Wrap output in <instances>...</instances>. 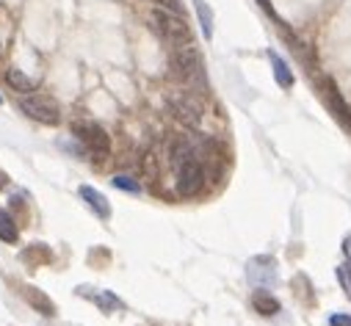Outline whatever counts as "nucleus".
<instances>
[{
	"label": "nucleus",
	"mask_w": 351,
	"mask_h": 326,
	"mask_svg": "<svg viewBox=\"0 0 351 326\" xmlns=\"http://www.w3.org/2000/svg\"><path fill=\"white\" fill-rule=\"evenodd\" d=\"M343 255L351 260V235H346V240H343Z\"/></svg>",
	"instance_id": "obj_22"
},
{
	"label": "nucleus",
	"mask_w": 351,
	"mask_h": 326,
	"mask_svg": "<svg viewBox=\"0 0 351 326\" xmlns=\"http://www.w3.org/2000/svg\"><path fill=\"white\" fill-rule=\"evenodd\" d=\"M246 277H249V282L254 285V288H271V285H277V260L274 258H269V255H257V258H252L249 263H246Z\"/></svg>",
	"instance_id": "obj_6"
},
{
	"label": "nucleus",
	"mask_w": 351,
	"mask_h": 326,
	"mask_svg": "<svg viewBox=\"0 0 351 326\" xmlns=\"http://www.w3.org/2000/svg\"><path fill=\"white\" fill-rule=\"evenodd\" d=\"M0 240H6V243L20 240V227H17V221L9 210H0Z\"/></svg>",
	"instance_id": "obj_14"
},
{
	"label": "nucleus",
	"mask_w": 351,
	"mask_h": 326,
	"mask_svg": "<svg viewBox=\"0 0 351 326\" xmlns=\"http://www.w3.org/2000/svg\"><path fill=\"white\" fill-rule=\"evenodd\" d=\"M6 80H9V86L14 89V92H20V95H31L34 92V80L25 75V72H20V69H6Z\"/></svg>",
	"instance_id": "obj_16"
},
{
	"label": "nucleus",
	"mask_w": 351,
	"mask_h": 326,
	"mask_svg": "<svg viewBox=\"0 0 351 326\" xmlns=\"http://www.w3.org/2000/svg\"><path fill=\"white\" fill-rule=\"evenodd\" d=\"M111 183H114V188H122V191H130V194H138L141 191L138 180H133L130 175H117Z\"/></svg>",
	"instance_id": "obj_18"
},
{
	"label": "nucleus",
	"mask_w": 351,
	"mask_h": 326,
	"mask_svg": "<svg viewBox=\"0 0 351 326\" xmlns=\"http://www.w3.org/2000/svg\"><path fill=\"white\" fill-rule=\"evenodd\" d=\"M23 260L28 263V266H50L53 263V252H50V247H45V243H34V247H28L25 252H23Z\"/></svg>",
	"instance_id": "obj_13"
},
{
	"label": "nucleus",
	"mask_w": 351,
	"mask_h": 326,
	"mask_svg": "<svg viewBox=\"0 0 351 326\" xmlns=\"http://www.w3.org/2000/svg\"><path fill=\"white\" fill-rule=\"evenodd\" d=\"M269 58H271V66H274V77H277V84L282 86V89H291L293 86V72H291V66L282 61V55L280 53H274V50H269Z\"/></svg>",
	"instance_id": "obj_12"
},
{
	"label": "nucleus",
	"mask_w": 351,
	"mask_h": 326,
	"mask_svg": "<svg viewBox=\"0 0 351 326\" xmlns=\"http://www.w3.org/2000/svg\"><path fill=\"white\" fill-rule=\"evenodd\" d=\"M77 194H80V199H83L86 205H89L100 218H106V221L111 218V202H108L97 188H92V186H80V188H77Z\"/></svg>",
	"instance_id": "obj_10"
},
{
	"label": "nucleus",
	"mask_w": 351,
	"mask_h": 326,
	"mask_svg": "<svg viewBox=\"0 0 351 326\" xmlns=\"http://www.w3.org/2000/svg\"><path fill=\"white\" fill-rule=\"evenodd\" d=\"M0 103H3V97H0Z\"/></svg>",
	"instance_id": "obj_24"
},
{
	"label": "nucleus",
	"mask_w": 351,
	"mask_h": 326,
	"mask_svg": "<svg viewBox=\"0 0 351 326\" xmlns=\"http://www.w3.org/2000/svg\"><path fill=\"white\" fill-rule=\"evenodd\" d=\"M20 111L42 125H58L61 122V108L53 97H45V95H28L20 100Z\"/></svg>",
	"instance_id": "obj_4"
},
{
	"label": "nucleus",
	"mask_w": 351,
	"mask_h": 326,
	"mask_svg": "<svg viewBox=\"0 0 351 326\" xmlns=\"http://www.w3.org/2000/svg\"><path fill=\"white\" fill-rule=\"evenodd\" d=\"M321 95H324V103H326V108L332 111V116H335L346 130H351V105L343 100V95H340V89L335 86L332 77H324V80H321Z\"/></svg>",
	"instance_id": "obj_7"
},
{
	"label": "nucleus",
	"mask_w": 351,
	"mask_h": 326,
	"mask_svg": "<svg viewBox=\"0 0 351 326\" xmlns=\"http://www.w3.org/2000/svg\"><path fill=\"white\" fill-rule=\"evenodd\" d=\"M72 136L80 141V147L86 152L95 155V158H108L111 155V138L95 122H72Z\"/></svg>",
	"instance_id": "obj_3"
},
{
	"label": "nucleus",
	"mask_w": 351,
	"mask_h": 326,
	"mask_svg": "<svg viewBox=\"0 0 351 326\" xmlns=\"http://www.w3.org/2000/svg\"><path fill=\"white\" fill-rule=\"evenodd\" d=\"M337 279L343 282V290L351 296V260H348L346 266H340V268H337Z\"/></svg>",
	"instance_id": "obj_19"
},
{
	"label": "nucleus",
	"mask_w": 351,
	"mask_h": 326,
	"mask_svg": "<svg viewBox=\"0 0 351 326\" xmlns=\"http://www.w3.org/2000/svg\"><path fill=\"white\" fill-rule=\"evenodd\" d=\"M20 296H23L36 312H42V315H56V301H53L47 293H42L39 288H34V285H20Z\"/></svg>",
	"instance_id": "obj_9"
},
{
	"label": "nucleus",
	"mask_w": 351,
	"mask_h": 326,
	"mask_svg": "<svg viewBox=\"0 0 351 326\" xmlns=\"http://www.w3.org/2000/svg\"><path fill=\"white\" fill-rule=\"evenodd\" d=\"M194 9H197V17H199L205 39H213V12H210V6L205 3V0H194Z\"/></svg>",
	"instance_id": "obj_17"
},
{
	"label": "nucleus",
	"mask_w": 351,
	"mask_h": 326,
	"mask_svg": "<svg viewBox=\"0 0 351 326\" xmlns=\"http://www.w3.org/2000/svg\"><path fill=\"white\" fill-rule=\"evenodd\" d=\"M174 172H178V194L180 197H197V194H202V188H205V169H202V160L199 158L183 160Z\"/></svg>",
	"instance_id": "obj_5"
},
{
	"label": "nucleus",
	"mask_w": 351,
	"mask_h": 326,
	"mask_svg": "<svg viewBox=\"0 0 351 326\" xmlns=\"http://www.w3.org/2000/svg\"><path fill=\"white\" fill-rule=\"evenodd\" d=\"M160 6L169 9V12H174V14H183V6L178 3V0H160Z\"/></svg>",
	"instance_id": "obj_21"
},
{
	"label": "nucleus",
	"mask_w": 351,
	"mask_h": 326,
	"mask_svg": "<svg viewBox=\"0 0 351 326\" xmlns=\"http://www.w3.org/2000/svg\"><path fill=\"white\" fill-rule=\"evenodd\" d=\"M252 307H254L260 315H266V318H271V315L280 312V301H277L269 290H263V288H254V293H252Z\"/></svg>",
	"instance_id": "obj_11"
},
{
	"label": "nucleus",
	"mask_w": 351,
	"mask_h": 326,
	"mask_svg": "<svg viewBox=\"0 0 351 326\" xmlns=\"http://www.w3.org/2000/svg\"><path fill=\"white\" fill-rule=\"evenodd\" d=\"M77 293H80L83 299L95 301L106 315L125 310V301H122V299H117V293H108V290H89V285H80V288H77Z\"/></svg>",
	"instance_id": "obj_8"
},
{
	"label": "nucleus",
	"mask_w": 351,
	"mask_h": 326,
	"mask_svg": "<svg viewBox=\"0 0 351 326\" xmlns=\"http://www.w3.org/2000/svg\"><path fill=\"white\" fill-rule=\"evenodd\" d=\"M171 72L178 75L189 89H197V92H205L208 89V72H205V61L199 55L197 47H178L171 55Z\"/></svg>",
	"instance_id": "obj_2"
},
{
	"label": "nucleus",
	"mask_w": 351,
	"mask_h": 326,
	"mask_svg": "<svg viewBox=\"0 0 351 326\" xmlns=\"http://www.w3.org/2000/svg\"><path fill=\"white\" fill-rule=\"evenodd\" d=\"M329 326H351V315L335 312V315H329Z\"/></svg>",
	"instance_id": "obj_20"
},
{
	"label": "nucleus",
	"mask_w": 351,
	"mask_h": 326,
	"mask_svg": "<svg viewBox=\"0 0 351 326\" xmlns=\"http://www.w3.org/2000/svg\"><path fill=\"white\" fill-rule=\"evenodd\" d=\"M9 186V177H6V172H0V191H3Z\"/></svg>",
	"instance_id": "obj_23"
},
{
	"label": "nucleus",
	"mask_w": 351,
	"mask_h": 326,
	"mask_svg": "<svg viewBox=\"0 0 351 326\" xmlns=\"http://www.w3.org/2000/svg\"><path fill=\"white\" fill-rule=\"evenodd\" d=\"M174 108H178V116H180L186 125H197V122H199V116H202L199 105H197L191 97H183V100H178V103H174Z\"/></svg>",
	"instance_id": "obj_15"
},
{
	"label": "nucleus",
	"mask_w": 351,
	"mask_h": 326,
	"mask_svg": "<svg viewBox=\"0 0 351 326\" xmlns=\"http://www.w3.org/2000/svg\"><path fill=\"white\" fill-rule=\"evenodd\" d=\"M147 20H149V28H152L166 45H171V47H189V45H191V31H189L183 14H174V12L163 9V6H155V9L147 14Z\"/></svg>",
	"instance_id": "obj_1"
}]
</instances>
